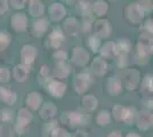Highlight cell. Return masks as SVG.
Segmentation results:
<instances>
[{
	"instance_id": "5b68a950",
	"label": "cell",
	"mask_w": 153,
	"mask_h": 137,
	"mask_svg": "<svg viewBox=\"0 0 153 137\" xmlns=\"http://www.w3.org/2000/svg\"><path fill=\"white\" fill-rule=\"evenodd\" d=\"M128 17L133 22H140L143 17V9L138 5H131L127 9Z\"/></svg>"
},
{
	"instance_id": "83f0119b",
	"label": "cell",
	"mask_w": 153,
	"mask_h": 137,
	"mask_svg": "<svg viewBox=\"0 0 153 137\" xmlns=\"http://www.w3.org/2000/svg\"><path fill=\"white\" fill-rule=\"evenodd\" d=\"M9 41H10V38L7 33L0 32V50L5 49L7 46L9 45Z\"/></svg>"
},
{
	"instance_id": "f1b7e54d",
	"label": "cell",
	"mask_w": 153,
	"mask_h": 137,
	"mask_svg": "<svg viewBox=\"0 0 153 137\" xmlns=\"http://www.w3.org/2000/svg\"><path fill=\"white\" fill-rule=\"evenodd\" d=\"M108 121H110V114L106 111H102L98 114V117H97V122H98V124L105 126Z\"/></svg>"
},
{
	"instance_id": "cb8c5ba5",
	"label": "cell",
	"mask_w": 153,
	"mask_h": 137,
	"mask_svg": "<svg viewBox=\"0 0 153 137\" xmlns=\"http://www.w3.org/2000/svg\"><path fill=\"white\" fill-rule=\"evenodd\" d=\"M65 30L69 33H76L78 31V24L76 21L73 19H69L65 22Z\"/></svg>"
},
{
	"instance_id": "9a60e30c",
	"label": "cell",
	"mask_w": 153,
	"mask_h": 137,
	"mask_svg": "<svg viewBox=\"0 0 153 137\" xmlns=\"http://www.w3.org/2000/svg\"><path fill=\"white\" fill-rule=\"evenodd\" d=\"M54 73L57 78H65L69 73V67L64 64L63 62H58L56 66H55V70H54Z\"/></svg>"
},
{
	"instance_id": "30bf717a",
	"label": "cell",
	"mask_w": 153,
	"mask_h": 137,
	"mask_svg": "<svg viewBox=\"0 0 153 137\" xmlns=\"http://www.w3.org/2000/svg\"><path fill=\"white\" fill-rule=\"evenodd\" d=\"M125 81H126L127 88L134 89L136 84H137V81H138V73L135 71H128L125 74Z\"/></svg>"
},
{
	"instance_id": "4316f807",
	"label": "cell",
	"mask_w": 153,
	"mask_h": 137,
	"mask_svg": "<svg viewBox=\"0 0 153 137\" xmlns=\"http://www.w3.org/2000/svg\"><path fill=\"white\" fill-rule=\"evenodd\" d=\"M47 27H48V22L46 20H40L38 22H36V24H34V30L39 33L45 32Z\"/></svg>"
},
{
	"instance_id": "7402d4cb",
	"label": "cell",
	"mask_w": 153,
	"mask_h": 137,
	"mask_svg": "<svg viewBox=\"0 0 153 137\" xmlns=\"http://www.w3.org/2000/svg\"><path fill=\"white\" fill-rule=\"evenodd\" d=\"M83 105L88 110H94L96 107V105H97V99L94 96L88 95V96H86V97L83 98Z\"/></svg>"
},
{
	"instance_id": "8992f818",
	"label": "cell",
	"mask_w": 153,
	"mask_h": 137,
	"mask_svg": "<svg viewBox=\"0 0 153 137\" xmlns=\"http://www.w3.org/2000/svg\"><path fill=\"white\" fill-rule=\"evenodd\" d=\"M21 56H22V59H23L24 63L30 64V63L33 62V59H34V56H36V49H34L33 47H31V46H24L23 49H22Z\"/></svg>"
},
{
	"instance_id": "836d02e7",
	"label": "cell",
	"mask_w": 153,
	"mask_h": 137,
	"mask_svg": "<svg viewBox=\"0 0 153 137\" xmlns=\"http://www.w3.org/2000/svg\"><path fill=\"white\" fill-rule=\"evenodd\" d=\"M89 46L91 47V49H93L94 52H96V49H97L98 46H100V41H98V39H96V38H90Z\"/></svg>"
},
{
	"instance_id": "44dd1931",
	"label": "cell",
	"mask_w": 153,
	"mask_h": 137,
	"mask_svg": "<svg viewBox=\"0 0 153 137\" xmlns=\"http://www.w3.org/2000/svg\"><path fill=\"white\" fill-rule=\"evenodd\" d=\"M42 10H44V7H42V4L39 2V1H32L31 6H30V13L33 15V16H39L42 14Z\"/></svg>"
},
{
	"instance_id": "60d3db41",
	"label": "cell",
	"mask_w": 153,
	"mask_h": 137,
	"mask_svg": "<svg viewBox=\"0 0 153 137\" xmlns=\"http://www.w3.org/2000/svg\"><path fill=\"white\" fill-rule=\"evenodd\" d=\"M108 137H121V135H120V133H118V131H114V133H112L111 135Z\"/></svg>"
},
{
	"instance_id": "52a82bcc",
	"label": "cell",
	"mask_w": 153,
	"mask_h": 137,
	"mask_svg": "<svg viewBox=\"0 0 153 137\" xmlns=\"http://www.w3.org/2000/svg\"><path fill=\"white\" fill-rule=\"evenodd\" d=\"M49 13H51V17L53 20L57 21V20H61L64 15H65V9L62 7V5L54 4L49 8Z\"/></svg>"
},
{
	"instance_id": "4fadbf2b",
	"label": "cell",
	"mask_w": 153,
	"mask_h": 137,
	"mask_svg": "<svg viewBox=\"0 0 153 137\" xmlns=\"http://www.w3.org/2000/svg\"><path fill=\"white\" fill-rule=\"evenodd\" d=\"M15 99H16V95L14 93H12V91L6 89V88L0 87V101H4L6 103L12 104V103L15 102Z\"/></svg>"
},
{
	"instance_id": "e575fe53",
	"label": "cell",
	"mask_w": 153,
	"mask_h": 137,
	"mask_svg": "<svg viewBox=\"0 0 153 137\" xmlns=\"http://www.w3.org/2000/svg\"><path fill=\"white\" fill-rule=\"evenodd\" d=\"M1 118L5 120V121H8L12 119V111H8V110H5L1 114Z\"/></svg>"
},
{
	"instance_id": "74e56055",
	"label": "cell",
	"mask_w": 153,
	"mask_h": 137,
	"mask_svg": "<svg viewBox=\"0 0 153 137\" xmlns=\"http://www.w3.org/2000/svg\"><path fill=\"white\" fill-rule=\"evenodd\" d=\"M6 9H7V2L6 1H0V14L6 12Z\"/></svg>"
},
{
	"instance_id": "2e32d148",
	"label": "cell",
	"mask_w": 153,
	"mask_h": 137,
	"mask_svg": "<svg viewBox=\"0 0 153 137\" xmlns=\"http://www.w3.org/2000/svg\"><path fill=\"white\" fill-rule=\"evenodd\" d=\"M91 70L95 72L96 74H104L106 71V64H105V62L101 61L100 59H96L93 63Z\"/></svg>"
},
{
	"instance_id": "603a6c76",
	"label": "cell",
	"mask_w": 153,
	"mask_h": 137,
	"mask_svg": "<svg viewBox=\"0 0 153 137\" xmlns=\"http://www.w3.org/2000/svg\"><path fill=\"white\" fill-rule=\"evenodd\" d=\"M129 48H130L129 42L126 41V40H121V41H119L118 46L115 47V53H119V54L123 55L125 53L129 52Z\"/></svg>"
},
{
	"instance_id": "e0dca14e",
	"label": "cell",
	"mask_w": 153,
	"mask_h": 137,
	"mask_svg": "<svg viewBox=\"0 0 153 137\" xmlns=\"http://www.w3.org/2000/svg\"><path fill=\"white\" fill-rule=\"evenodd\" d=\"M56 114V107L53 104H46L41 110V117L44 119H51Z\"/></svg>"
},
{
	"instance_id": "5bb4252c",
	"label": "cell",
	"mask_w": 153,
	"mask_h": 137,
	"mask_svg": "<svg viewBox=\"0 0 153 137\" xmlns=\"http://www.w3.org/2000/svg\"><path fill=\"white\" fill-rule=\"evenodd\" d=\"M63 120L69 121L70 124H80L81 122H83V117L80 113H66L65 116H63Z\"/></svg>"
},
{
	"instance_id": "3957f363",
	"label": "cell",
	"mask_w": 153,
	"mask_h": 137,
	"mask_svg": "<svg viewBox=\"0 0 153 137\" xmlns=\"http://www.w3.org/2000/svg\"><path fill=\"white\" fill-rule=\"evenodd\" d=\"M153 121V117L150 112H140V116H138V119H137V124L138 127L142 128V129H146L149 128L151 124H152Z\"/></svg>"
},
{
	"instance_id": "f35d334b",
	"label": "cell",
	"mask_w": 153,
	"mask_h": 137,
	"mask_svg": "<svg viewBox=\"0 0 153 137\" xmlns=\"http://www.w3.org/2000/svg\"><path fill=\"white\" fill-rule=\"evenodd\" d=\"M23 4H24V1H12V5H13L15 8H21V7H23Z\"/></svg>"
},
{
	"instance_id": "ba28073f",
	"label": "cell",
	"mask_w": 153,
	"mask_h": 137,
	"mask_svg": "<svg viewBox=\"0 0 153 137\" xmlns=\"http://www.w3.org/2000/svg\"><path fill=\"white\" fill-rule=\"evenodd\" d=\"M73 61L78 64L82 65L85 63H87V61H88V54L81 48H76L73 50Z\"/></svg>"
},
{
	"instance_id": "f546056e",
	"label": "cell",
	"mask_w": 153,
	"mask_h": 137,
	"mask_svg": "<svg viewBox=\"0 0 153 137\" xmlns=\"http://www.w3.org/2000/svg\"><path fill=\"white\" fill-rule=\"evenodd\" d=\"M125 111L126 109H123L120 105H117L113 109V114L117 120H123V117H125Z\"/></svg>"
},
{
	"instance_id": "8fae6325",
	"label": "cell",
	"mask_w": 153,
	"mask_h": 137,
	"mask_svg": "<svg viewBox=\"0 0 153 137\" xmlns=\"http://www.w3.org/2000/svg\"><path fill=\"white\" fill-rule=\"evenodd\" d=\"M14 74L17 81H24L29 76V69L25 65H17L14 70Z\"/></svg>"
},
{
	"instance_id": "4dcf8cb0",
	"label": "cell",
	"mask_w": 153,
	"mask_h": 137,
	"mask_svg": "<svg viewBox=\"0 0 153 137\" xmlns=\"http://www.w3.org/2000/svg\"><path fill=\"white\" fill-rule=\"evenodd\" d=\"M0 137H13L12 129L8 124H2L0 127Z\"/></svg>"
},
{
	"instance_id": "7bdbcfd3",
	"label": "cell",
	"mask_w": 153,
	"mask_h": 137,
	"mask_svg": "<svg viewBox=\"0 0 153 137\" xmlns=\"http://www.w3.org/2000/svg\"><path fill=\"white\" fill-rule=\"evenodd\" d=\"M0 118H1V113H0Z\"/></svg>"
},
{
	"instance_id": "ab89813d",
	"label": "cell",
	"mask_w": 153,
	"mask_h": 137,
	"mask_svg": "<svg viewBox=\"0 0 153 137\" xmlns=\"http://www.w3.org/2000/svg\"><path fill=\"white\" fill-rule=\"evenodd\" d=\"M147 86H149V89H150L151 91H153V77L149 79V81H147Z\"/></svg>"
},
{
	"instance_id": "b9f144b4",
	"label": "cell",
	"mask_w": 153,
	"mask_h": 137,
	"mask_svg": "<svg viewBox=\"0 0 153 137\" xmlns=\"http://www.w3.org/2000/svg\"><path fill=\"white\" fill-rule=\"evenodd\" d=\"M127 137H140L138 135H136V134H129Z\"/></svg>"
},
{
	"instance_id": "484cf974",
	"label": "cell",
	"mask_w": 153,
	"mask_h": 137,
	"mask_svg": "<svg viewBox=\"0 0 153 137\" xmlns=\"http://www.w3.org/2000/svg\"><path fill=\"white\" fill-rule=\"evenodd\" d=\"M106 9H108V6L103 1H97L94 5V10H95V13L97 15H104L105 12H106Z\"/></svg>"
},
{
	"instance_id": "d6986e66",
	"label": "cell",
	"mask_w": 153,
	"mask_h": 137,
	"mask_svg": "<svg viewBox=\"0 0 153 137\" xmlns=\"http://www.w3.org/2000/svg\"><path fill=\"white\" fill-rule=\"evenodd\" d=\"M26 102H27V104L30 105L32 109H37L39 104H40V102H41V98H40V96L37 93H31L29 95L27 99H26Z\"/></svg>"
},
{
	"instance_id": "ac0fdd59",
	"label": "cell",
	"mask_w": 153,
	"mask_h": 137,
	"mask_svg": "<svg viewBox=\"0 0 153 137\" xmlns=\"http://www.w3.org/2000/svg\"><path fill=\"white\" fill-rule=\"evenodd\" d=\"M121 90V84L117 78H112L108 80V91L111 94H118Z\"/></svg>"
},
{
	"instance_id": "7c38bea8",
	"label": "cell",
	"mask_w": 153,
	"mask_h": 137,
	"mask_svg": "<svg viewBox=\"0 0 153 137\" xmlns=\"http://www.w3.org/2000/svg\"><path fill=\"white\" fill-rule=\"evenodd\" d=\"M49 91L54 96L61 97L63 95V93L65 91V85L61 84V82H57V81H53L49 85Z\"/></svg>"
},
{
	"instance_id": "d590c367",
	"label": "cell",
	"mask_w": 153,
	"mask_h": 137,
	"mask_svg": "<svg viewBox=\"0 0 153 137\" xmlns=\"http://www.w3.org/2000/svg\"><path fill=\"white\" fill-rule=\"evenodd\" d=\"M54 57H56L58 61H63V59H65L66 55H65V53L64 52H57L54 54Z\"/></svg>"
},
{
	"instance_id": "6da1fadb",
	"label": "cell",
	"mask_w": 153,
	"mask_h": 137,
	"mask_svg": "<svg viewBox=\"0 0 153 137\" xmlns=\"http://www.w3.org/2000/svg\"><path fill=\"white\" fill-rule=\"evenodd\" d=\"M31 113L25 110V109H22L19 113V120H17V127H16V129L19 131V134H23L24 131H25L26 127H27V124H29V121L31 120Z\"/></svg>"
},
{
	"instance_id": "9c48e42d",
	"label": "cell",
	"mask_w": 153,
	"mask_h": 137,
	"mask_svg": "<svg viewBox=\"0 0 153 137\" xmlns=\"http://www.w3.org/2000/svg\"><path fill=\"white\" fill-rule=\"evenodd\" d=\"M95 31L101 37H108L110 34V31H111V27L108 26L106 21H100V22L96 23Z\"/></svg>"
},
{
	"instance_id": "ffe728a7",
	"label": "cell",
	"mask_w": 153,
	"mask_h": 137,
	"mask_svg": "<svg viewBox=\"0 0 153 137\" xmlns=\"http://www.w3.org/2000/svg\"><path fill=\"white\" fill-rule=\"evenodd\" d=\"M49 40H51V45L54 46V47H58V46L62 44V41L64 40V37H63V34L59 32L58 30H56V31H54V32L51 33Z\"/></svg>"
},
{
	"instance_id": "d6a6232c",
	"label": "cell",
	"mask_w": 153,
	"mask_h": 137,
	"mask_svg": "<svg viewBox=\"0 0 153 137\" xmlns=\"http://www.w3.org/2000/svg\"><path fill=\"white\" fill-rule=\"evenodd\" d=\"M9 78V72L7 69L5 67H1L0 69V81H2V82H6L7 80Z\"/></svg>"
},
{
	"instance_id": "7a4b0ae2",
	"label": "cell",
	"mask_w": 153,
	"mask_h": 137,
	"mask_svg": "<svg viewBox=\"0 0 153 137\" xmlns=\"http://www.w3.org/2000/svg\"><path fill=\"white\" fill-rule=\"evenodd\" d=\"M90 84V78L88 74H79L74 80V86L78 93H82L87 89L88 85Z\"/></svg>"
},
{
	"instance_id": "8d00e7d4",
	"label": "cell",
	"mask_w": 153,
	"mask_h": 137,
	"mask_svg": "<svg viewBox=\"0 0 153 137\" xmlns=\"http://www.w3.org/2000/svg\"><path fill=\"white\" fill-rule=\"evenodd\" d=\"M145 27L149 32H152L153 33V20H149L145 24Z\"/></svg>"
},
{
	"instance_id": "d4e9b609",
	"label": "cell",
	"mask_w": 153,
	"mask_h": 137,
	"mask_svg": "<svg viewBox=\"0 0 153 137\" xmlns=\"http://www.w3.org/2000/svg\"><path fill=\"white\" fill-rule=\"evenodd\" d=\"M115 53V45L112 42H108L106 45L103 46L102 54L104 56H112Z\"/></svg>"
},
{
	"instance_id": "277c9868",
	"label": "cell",
	"mask_w": 153,
	"mask_h": 137,
	"mask_svg": "<svg viewBox=\"0 0 153 137\" xmlns=\"http://www.w3.org/2000/svg\"><path fill=\"white\" fill-rule=\"evenodd\" d=\"M13 27L17 31H23L26 27V17L24 14H15L12 19Z\"/></svg>"
},
{
	"instance_id": "1f68e13d",
	"label": "cell",
	"mask_w": 153,
	"mask_h": 137,
	"mask_svg": "<svg viewBox=\"0 0 153 137\" xmlns=\"http://www.w3.org/2000/svg\"><path fill=\"white\" fill-rule=\"evenodd\" d=\"M135 117H136V116H135L134 110H133V109H128V110L125 111V117H123V120H125V121H127L128 124H130Z\"/></svg>"
}]
</instances>
